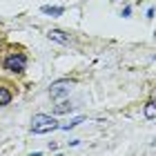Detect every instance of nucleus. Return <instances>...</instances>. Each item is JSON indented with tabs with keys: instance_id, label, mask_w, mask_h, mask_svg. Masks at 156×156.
I'll return each instance as SVG.
<instances>
[{
	"instance_id": "obj_5",
	"label": "nucleus",
	"mask_w": 156,
	"mask_h": 156,
	"mask_svg": "<svg viewBox=\"0 0 156 156\" xmlns=\"http://www.w3.org/2000/svg\"><path fill=\"white\" fill-rule=\"evenodd\" d=\"M9 101H11V94L5 87H0V107H2V105H9Z\"/></svg>"
},
{
	"instance_id": "obj_1",
	"label": "nucleus",
	"mask_w": 156,
	"mask_h": 156,
	"mask_svg": "<svg viewBox=\"0 0 156 156\" xmlns=\"http://www.w3.org/2000/svg\"><path fill=\"white\" fill-rule=\"evenodd\" d=\"M56 120L51 116H45V114H38V116H34L31 120V129L34 134H47V132H54L56 129Z\"/></svg>"
},
{
	"instance_id": "obj_8",
	"label": "nucleus",
	"mask_w": 156,
	"mask_h": 156,
	"mask_svg": "<svg viewBox=\"0 0 156 156\" xmlns=\"http://www.w3.org/2000/svg\"><path fill=\"white\" fill-rule=\"evenodd\" d=\"M69 109H72V105H69V103H60L58 107H56V112H58V114H65V112H69Z\"/></svg>"
},
{
	"instance_id": "obj_3",
	"label": "nucleus",
	"mask_w": 156,
	"mask_h": 156,
	"mask_svg": "<svg viewBox=\"0 0 156 156\" xmlns=\"http://www.w3.org/2000/svg\"><path fill=\"white\" fill-rule=\"evenodd\" d=\"M65 91H69V83H56L54 85V89H51V96L54 98H58V96H62Z\"/></svg>"
},
{
	"instance_id": "obj_7",
	"label": "nucleus",
	"mask_w": 156,
	"mask_h": 156,
	"mask_svg": "<svg viewBox=\"0 0 156 156\" xmlns=\"http://www.w3.org/2000/svg\"><path fill=\"white\" fill-rule=\"evenodd\" d=\"M145 116H147V118H154V116H156V109H154V103H147V107H145Z\"/></svg>"
},
{
	"instance_id": "obj_2",
	"label": "nucleus",
	"mask_w": 156,
	"mask_h": 156,
	"mask_svg": "<svg viewBox=\"0 0 156 156\" xmlns=\"http://www.w3.org/2000/svg\"><path fill=\"white\" fill-rule=\"evenodd\" d=\"M5 67L9 72H23L25 69V56H9L5 60Z\"/></svg>"
},
{
	"instance_id": "obj_6",
	"label": "nucleus",
	"mask_w": 156,
	"mask_h": 156,
	"mask_svg": "<svg viewBox=\"0 0 156 156\" xmlns=\"http://www.w3.org/2000/svg\"><path fill=\"white\" fill-rule=\"evenodd\" d=\"M45 13H51V16H60L62 13V7H42Z\"/></svg>"
},
{
	"instance_id": "obj_4",
	"label": "nucleus",
	"mask_w": 156,
	"mask_h": 156,
	"mask_svg": "<svg viewBox=\"0 0 156 156\" xmlns=\"http://www.w3.org/2000/svg\"><path fill=\"white\" fill-rule=\"evenodd\" d=\"M49 38H51V40H56V42H62V45H65V42L69 40L67 36H65V34H62L60 29H51V31H49Z\"/></svg>"
}]
</instances>
